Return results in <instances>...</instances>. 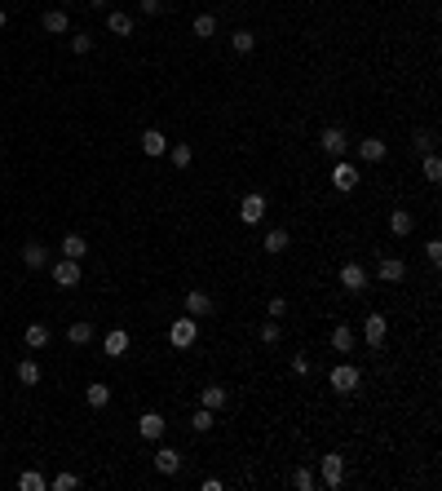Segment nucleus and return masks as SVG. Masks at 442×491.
Masks as SVG:
<instances>
[{
	"mask_svg": "<svg viewBox=\"0 0 442 491\" xmlns=\"http://www.w3.org/2000/svg\"><path fill=\"white\" fill-rule=\"evenodd\" d=\"M327 381H332L336 394H354V389L363 385V372H358L354 363H336L332 372H327Z\"/></svg>",
	"mask_w": 442,
	"mask_h": 491,
	"instance_id": "1",
	"label": "nucleus"
},
{
	"mask_svg": "<svg viewBox=\"0 0 442 491\" xmlns=\"http://www.w3.org/2000/svg\"><path fill=\"white\" fill-rule=\"evenodd\" d=\"M195 337H199V319H173L168 323V346H177V350H190L195 346Z\"/></svg>",
	"mask_w": 442,
	"mask_h": 491,
	"instance_id": "2",
	"label": "nucleus"
},
{
	"mask_svg": "<svg viewBox=\"0 0 442 491\" xmlns=\"http://www.w3.org/2000/svg\"><path fill=\"white\" fill-rule=\"evenodd\" d=\"M319 146H323V151L332 155V159H345V151H350V138H345V128H340V124H327L323 133H319Z\"/></svg>",
	"mask_w": 442,
	"mask_h": 491,
	"instance_id": "3",
	"label": "nucleus"
},
{
	"mask_svg": "<svg viewBox=\"0 0 442 491\" xmlns=\"http://www.w3.org/2000/svg\"><path fill=\"white\" fill-rule=\"evenodd\" d=\"M319 469H323V487H345V456L340 451H327L323 461H319Z\"/></svg>",
	"mask_w": 442,
	"mask_h": 491,
	"instance_id": "4",
	"label": "nucleus"
},
{
	"mask_svg": "<svg viewBox=\"0 0 442 491\" xmlns=\"http://www.w3.org/2000/svg\"><path fill=\"white\" fill-rule=\"evenodd\" d=\"M385 337H389V319L381 315V310H372V315L363 319V341H367L372 350H381V346H385Z\"/></svg>",
	"mask_w": 442,
	"mask_h": 491,
	"instance_id": "5",
	"label": "nucleus"
},
{
	"mask_svg": "<svg viewBox=\"0 0 442 491\" xmlns=\"http://www.w3.org/2000/svg\"><path fill=\"white\" fill-rule=\"evenodd\" d=\"M261 217H266V195H261V190L243 195V200H239V222L243 226H261Z\"/></svg>",
	"mask_w": 442,
	"mask_h": 491,
	"instance_id": "6",
	"label": "nucleus"
},
{
	"mask_svg": "<svg viewBox=\"0 0 442 491\" xmlns=\"http://www.w3.org/2000/svg\"><path fill=\"white\" fill-rule=\"evenodd\" d=\"M358 182H363V173H358L350 159H336V164H332V186H336L340 195H350Z\"/></svg>",
	"mask_w": 442,
	"mask_h": 491,
	"instance_id": "7",
	"label": "nucleus"
},
{
	"mask_svg": "<svg viewBox=\"0 0 442 491\" xmlns=\"http://www.w3.org/2000/svg\"><path fill=\"white\" fill-rule=\"evenodd\" d=\"M49 274H54L58 288H75V284H80V261L62 257V261H54V266H49Z\"/></svg>",
	"mask_w": 442,
	"mask_h": 491,
	"instance_id": "8",
	"label": "nucleus"
},
{
	"mask_svg": "<svg viewBox=\"0 0 442 491\" xmlns=\"http://www.w3.org/2000/svg\"><path fill=\"white\" fill-rule=\"evenodd\" d=\"M376 279H381V284H403V279H407V261H403V257H381Z\"/></svg>",
	"mask_w": 442,
	"mask_h": 491,
	"instance_id": "9",
	"label": "nucleus"
},
{
	"mask_svg": "<svg viewBox=\"0 0 442 491\" xmlns=\"http://www.w3.org/2000/svg\"><path fill=\"white\" fill-rule=\"evenodd\" d=\"M164 430H168V420H164L159 412H142V420H137V434H142V438L159 443V438H164Z\"/></svg>",
	"mask_w": 442,
	"mask_h": 491,
	"instance_id": "10",
	"label": "nucleus"
},
{
	"mask_svg": "<svg viewBox=\"0 0 442 491\" xmlns=\"http://www.w3.org/2000/svg\"><path fill=\"white\" fill-rule=\"evenodd\" d=\"M226 403H231V389L226 385H204L199 389V407H208V412H221Z\"/></svg>",
	"mask_w": 442,
	"mask_h": 491,
	"instance_id": "11",
	"label": "nucleus"
},
{
	"mask_svg": "<svg viewBox=\"0 0 442 491\" xmlns=\"http://www.w3.org/2000/svg\"><path fill=\"white\" fill-rule=\"evenodd\" d=\"M340 284H345V292H363L367 288V270L358 266V261H345V266H340Z\"/></svg>",
	"mask_w": 442,
	"mask_h": 491,
	"instance_id": "12",
	"label": "nucleus"
},
{
	"mask_svg": "<svg viewBox=\"0 0 442 491\" xmlns=\"http://www.w3.org/2000/svg\"><path fill=\"white\" fill-rule=\"evenodd\" d=\"M186 315H190V319L212 315V297H208L204 288H190V292H186Z\"/></svg>",
	"mask_w": 442,
	"mask_h": 491,
	"instance_id": "13",
	"label": "nucleus"
},
{
	"mask_svg": "<svg viewBox=\"0 0 442 491\" xmlns=\"http://www.w3.org/2000/svg\"><path fill=\"white\" fill-rule=\"evenodd\" d=\"M385 155H389V146L381 138H363V142H358V159H363V164H381Z\"/></svg>",
	"mask_w": 442,
	"mask_h": 491,
	"instance_id": "14",
	"label": "nucleus"
},
{
	"mask_svg": "<svg viewBox=\"0 0 442 491\" xmlns=\"http://www.w3.org/2000/svg\"><path fill=\"white\" fill-rule=\"evenodd\" d=\"M102 350H106V358H124L128 354V332H124V327H111L106 341H102Z\"/></svg>",
	"mask_w": 442,
	"mask_h": 491,
	"instance_id": "15",
	"label": "nucleus"
},
{
	"mask_svg": "<svg viewBox=\"0 0 442 491\" xmlns=\"http://www.w3.org/2000/svg\"><path fill=\"white\" fill-rule=\"evenodd\" d=\"M40 27L49 31V36H67V31H71V18H67V9H49L44 18H40Z\"/></svg>",
	"mask_w": 442,
	"mask_h": 491,
	"instance_id": "16",
	"label": "nucleus"
},
{
	"mask_svg": "<svg viewBox=\"0 0 442 491\" xmlns=\"http://www.w3.org/2000/svg\"><path fill=\"white\" fill-rule=\"evenodd\" d=\"M142 151L146 155H168V133H164V128H146L142 133Z\"/></svg>",
	"mask_w": 442,
	"mask_h": 491,
	"instance_id": "17",
	"label": "nucleus"
},
{
	"mask_svg": "<svg viewBox=\"0 0 442 491\" xmlns=\"http://www.w3.org/2000/svg\"><path fill=\"white\" fill-rule=\"evenodd\" d=\"M23 266H27V270H44V266H49V248L31 239L27 248H23Z\"/></svg>",
	"mask_w": 442,
	"mask_h": 491,
	"instance_id": "18",
	"label": "nucleus"
},
{
	"mask_svg": "<svg viewBox=\"0 0 442 491\" xmlns=\"http://www.w3.org/2000/svg\"><path fill=\"white\" fill-rule=\"evenodd\" d=\"M288 243H292V235L283 231V226H274V231H266V239H261V248L279 257V253H288Z\"/></svg>",
	"mask_w": 442,
	"mask_h": 491,
	"instance_id": "19",
	"label": "nucleus"
},
{
	"mask_svg": "<svg viewBox=\"0 0 442 491\" xmlns=\"http://www.w3.org/2000/svg\"><path fill=\"white\" fill-rule=\"evenodd\" d=\"M106 27H111V36H133V13L111 9V13H106Z\"/></svg>",
	"mask_w": 442,
	"mask_h": 491,
	"instance_id": "20",
	"label": "nucleus"
},
{
	"mask_svg": "<svg viewBox=\"0 0 442 491\" xmlns=\"http://www.w3.org/2000/svg\"><path fill=\"white\" fill-rule=\"evenodd\" d=\"M155 469L159 473H177V469H182V451H177V447H159L155 451Z\"/></svg>",
	"mask_w": 442,
	"mask_h": 491,
	"instance_id": "21",
	"label": "nucleus"
},
{
	"mask_svg": "<svg viewBox=\"0 0 442 491\" xmlns=\"http://www.w3.org/2000/svg\"><path fill=\"white\" fill-rule=\"evenodd\" d=\"M85 403L93 407V412H102V407L111 403V385H106V381H93V385L85 389Z\"/></svg>",
	"mask_w": 442,
	"mask_h": 491,
	"instance_id": "22",
	"label": "nucleus"
},
{
	"mask_svg": "<svg viewBox=\"0 0 442 491\" xmlns=\"http://www.w3.org/2000/svg\"><path fill=\"white\" fill-rule=\"evenodd\" d=\"M389 231H394L398 239H403V235H412V231H416V217H412L407 208H394V212H389Z\"/></svg>",
	"mask_w": 442,
	"mask_h": 491,
	"instance_id": "23",
	"label": "nucleus"
},
{
	"mask_svg": "<svg viewBox=\"0 0 442 491\" xmlns=\"http://www.w3.org/2000/svg\"><path fill=\"white\" fill-rule=\"evenodd\" d=\"M54 332H49V323H27V350H44Z\"/></svg>",
	"mask_w": 442,
	"mask_h": 491,
	"instance_id": "24",
	"label": "nucleus"
},
{
	"mask_svg": "<svg viewBox=\"0 0 442 491\" xmlns=\"http://www.w3.org/2000/svg\"><path fill=\"white\" fill-rule=\"evenodd\" d=\"M332 350H336V354H350V350H354V327H350V323L332 327Z\"/></svg>",
	"mask_w": 442,
	"mask_h": 491,
	"instance_id": "25",
	"label": "nucleus"
},
{
	"mask_svg": "<svg viewBox=\"0 0 442 491\" xmlns=\"http://www.w3.org/2000/svg\"><path fill=\"white\" fill-rule=\"evenodd\" d=\"M67 341H71V346H89V341H93V323L89 319H75L67 327Z\"/></svg>",
	"mask_w": 442,
	"mask_h": 491,
	"instance_id": "26",
	"label": "nucleus"
},
{
	"mask_svg": "<svg viewBox=\"0 0 442 491\" xmlns=\"http://www.w3.org/2000/svg\"><path fill=\"white\" fill-rule=\"evenodd\" d=\"M257 337H261V346H279L283 341V327H279V319H266L257 327Z\"/></svg>",
	"mask_w": 442,
	"mask_h": 491,
	"instance_id": "27",
	"label": "nucleus"
},
{
	"mask_svg": "<svg viewBox=\"0 0 442 491\" xmlns=\"http://www.w3.org/2000/svg\"><path fill=\"white\" fill-rule=\"evenodd\" d=\"M168 159H173V169H190V164H195V151H190L186 142H173V146H168Z\"/></svg>",
	"mask_w": 442,
	"mask_h": 491,
	"instance_id": "28",
	"label": "nucleus"
},
{
	"mask_svg": "<svg viewBox=\"0 0 442 491\" xmlns=\"http://www.w3.org/2000/svg\"><path fill=\"white\" fill-rule=\"evenodd\" d=\"M420 177H424V182H429V186H438L442 182V159L429 151V155H424V164H420Z\"/></svg>",
	"mask_w": 442,
	"mask_h": 491,
	"instance_id": "29",
	"label": "nucleus"
},
{
	"mask_svg": "<svg viewBox=\"0 0 442 491\" xmlns=\"http://www.w3.org/2000/svg\"><path fill=\"white\" fill-rule=\"evenodd\" d=\"M13 372H18V381L31 389V385H40V363H36V358H23V363L18 368H13Z\"/></svg>",
	"mask_w": 442,
	"mask_h": 491,
	"instance_id": "30",
	"label": "nucleus"
},
{
	"mask_svg": "<svg viewBox=\"0 0 442 491\" xmlns=\"http://www.w3.org/2000/svg\"><path fill=\"white\" fill-rule=\"evenodd\" d=\"M89 253V243H85V235H67L62 239V257H71V261H80Z\"/></svg>",
	"mask_w": 442,
	"mask_h": 491,
	"instance_id": "31",
	"label": "nucleus"
},
{
	"mask_svg": "<svg viewBox=\"0 0 442 491\" xmlns=\"http://www.w3.org/2000/svg\"><path fill=\"white\" fill-rule=\"evenodd\" d=\"M195 36H199V40L217 36V13H199V18H195Z\"/></svg>",
	"mask_w": 442,
	"mask_h": 491,
	"instance_id": "32",
	"label": "nucleus"
},
{
	"mask_svg": "<svg viewBox=\"0 0 442 491\" xmlns=\"http://www.w3.org/2000/svg\"><path fill=\"white\" fill-rule=\"evenodd\" d=\"M18 487H23V491H44L49 478H44V473H36V469H23V473H18Z\"/></svg>",
	"mask_w": 442,
	"mask_h": 491,
	"instance_id": "33",
	"label": "nucleus"
},
{
	"mask_svg": "<svg viewBox=\"0 0 442 491\" xmlns=\"http://www.w3.org/2000/svg\"><path fill=\"white\" fill-rule=\"evenodd\" d=\"M231 49H235L239 58L252 54V49H257V36H252V31H235V36H231Z\"/></svg>",
	"mask_w": 442,
	"mask_h": 491,
	"instance_id": "34",
	"label": "nucleus"
},
{
	"mask_svg": "<svg viewBox=\"0 0 442 491\" xmlns=\"http://www.w3.org/2000/svg\"><path fill=\"white\" fill-rule=\"evenodd\" d=\"M292 487H297V491H314V487H319V478H314V469H309V465H301L297 473H292Z\"/></svg>",
	"mask_w": 442,
	"mask_h": 491,
	"instance_id": "35",
	"label": "nucleus"
},
{
	"mask_svg": "<svg viewBox=\"0 0 442 491\" xmlns=\"http://www.w3.org/2000/svg\"><path fill=\"white\" fill-rule=\"evenodd\" d=\"M434 146H438V138L429 133V128H420V133L412 138V151H420V155H429V151H434Z\"/></svg>",
	"mask_w": 442,
	"mask_h": 491,
	"instance_id": "36",
	"label": "nucleus"
},
{
	"mask_svg": "<svg viewBox=\"0 0 442 491\" xmlns=\"http://www.w3.org/2000/svg\"><path fill=\"white\" fill-rule=\"evenodd\" d=\"M190 430H195V434H208V430H212V412H208V407H199V412L190 416Z\"/></svg>",
	"mask_w": 442,
	"mask_h": 491,
	"instance_id": "37",
	"label": "nucleus"
},
{
	"mask_svg": "<svg viewBox=\"0 0 442 491\" xmlns=\"http://www.w3.org/2000/svg\"><path fill=\"white\" fill-rule=\"evenodd\" d=\"M71 49H75V54H89V49H93V36H89V31H71Z\"/></svg>",
	"mask_w": 442,
	"mask_h": 491,
	"instance_id": "38",
	"label": "nucleus"
},
{
	"mask_svg": "<svg viewBox=\"0 0 442 491\" xmlns=\"http://www.w3.org/2000/svg\"><path fill=\"white\" fill-rule=\"evenodd\" d=\"M49 487H54V491H75V487H80V478H75V473H58V478L49 483Z\"/></svg>",
	"mask_w": 442,
	"mask_h": 491,
	"instance_id": "39",
	"label": "nucleus"
},
{
	"mask_svg": "<svg viewBox=\"0 0 442 491\" xmlns=\"http://www.w3.org/2000/svg\"><path fill=\"white\" fill-rule=\"evenodd\" d=\"M266 315H270V319H283V315H288V301H283V297H270Z\"/></svg>",
	"mask_w": 442,
	"mask_h": 491,
	"instance_id": "40",
	"label": "nucleus"
},
{
	"mask_svg": "<svg viewBox=\"0 0 442 491\" xmlns=\"http://www.w3.org/2000/svg\"><path fill=\"white\" fill-rule=\"evenodd\" d=\"M424 257H429L434 266H442V239H429V243H424Z\"/></svg>",
	"mask_w": 442,
	"mask_h": 491,
	"instance_id": "41",
	"label": "nucleus"
},
{
	"mask_svg": "<svg viewBox=\"0 0 442 491\" xmlns=\"http://www.w3.org/2000/svg\"><path fill=\"white\" fill-rule=\"evenodd\" d=\"M309 368H314V363H309V354H292V372H297V376H309Z\"/></svg>",
	"mask_w": 442,
	"mask_h": 491,
	"instance_id": "42",
	"label": "nucleus"
},
{
	"mask_svg": "<svg viewBox=\"0 0 442 491\" xmlns=\"http://www.w3.org/2000/svg\"><path fill=\"white\" fill-rule=\"evenodd\" d=\"M137 9L146 13V18H155V13H164V0H137Z\"/></svg>",
	"mask_w": 442,
	"mask_h": 491,
	"instance_id": "43",
	"label": "nucleus"
},
{
	"mask_svg": "<svg viewBox=\"0 0 442 491\" xmlns=\"http://www.w3.org/2000/svg\"><path fill=\"white\" fill-rule=\"evenodd\" d=\"M85 5H93V9H106V5H111V0H85Z\"/></svg>",
	"mask_w": 442,
	"mask_h": 491,
	"instance_id": "44",
	"label": "nucleus"
},
{
	"mask_svg": "<svg viewBox=\"0 0 442 491\" xmlns=\"http://www.w3.org/2000/svg\"><path fill=\"white\" fill-rule=\"evenodd\" d=\"M5 23H9V18H5V9H0V31H5Z\"/></svg>",
	"mask_w": 442,
	"mask_h": 491,
	"instance_id": "45",
	"label": "nucleus"
}]
</instances>
